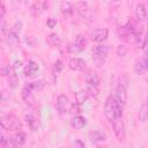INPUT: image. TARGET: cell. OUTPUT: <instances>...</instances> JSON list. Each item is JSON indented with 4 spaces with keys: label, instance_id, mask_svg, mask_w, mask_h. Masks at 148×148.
I'll return each mask as SVG.
<instances>
[{
    "label": "cell",
    "instance_id": "6da1fadb",
    "mask_svg": "<svg viewBox=\"0 0 148 148\" xmlns=\"http://www.w3.org/2000/svg\"><path fill=\"white\" fill-rule=\"evenodd\" d=\"M123 108H124V105L117 101V98L113 96V94L110 95L104 103V114H105L106 119L110 123H112L116 119L121 118L123 117Z\"/></svg>",
    "mask_w": 148,
    "mask_h": 148
},
{
    "label": "cell",
    "instance_id": "7a4b0ae2",
    "mask_svg": "<svg viewBox=\"0 0 148 148\" xmlns=\"http://www.w3.org/2000/svg\"><path fill=\"white\" fill-rule=\"evenodd\" d=\"M110 47L106 44H97L92 47L91 50V58H92V62L95 65V67L97 68H102L108 59V54H109Z\"/></svg>",
    "mask_w": 148,
    "mask_h": 148
},
{
    "label": "cell",
    "instance_id": "3957f363",
    "mask_svg": "<svg viewBox=\"0 0 148 148\" xmlns=\"http://www.w3.org/2000/svg\"><path fill=\"white\" fill-rule=\"evenodd\" d=\"M0 125L2 130L6 131H18L22 128V123L14 114H5L0 119Z\"/></svg>",
    "mask_w": 148,
    "mask_h": 148
},
{
    "label": "cell",
    "instance_id": "277c9868",
    "mask_svg": "<svg viewBox=\"0 0 148 148\" xmlns=\"http://www.w3.org/2000/svg\"><path fill=\"white\" fill-rule=\"evenodd\" d=\"M76 9L79 13V16L86 21V22H91L95 18V9L89 6L88 2H77Z\"/></svg>",
    "mask_w": 148,
    "mask_h": 148
},
{
    "label": "cell",
    "instance_id": "5b68a950",
    "mask_svg": "<svg viewBox=\"0 0 148 148\" xmlns=\"http://www.w3.org/2000/svg\"><path fill=\"white\" fill-rule=\"evenodd\" d=\"M87 45V39L83 35H77L76 38H75V42L73 44H69L68 46V51L71 53H77V52H81Z\"/></svg>",
    "mask_w": 148,
    "mask_h": 148
},
{
    "label": "cell",
    "instance_id": "8992f818",
    "mask_svg": "<svg viewBox=\"0 0 148 148\" xmlns=\"http://www.w3.org/2000/svg\"><path fill=\"white\" fill-rule=\"evenodd\" d=\"M112 127H113V132L117 139L120 142H123L125 140V125H124L123 118H118L114 121H112Z\"/></svg>",
    "mask_w": 148,
    "mask_h": 148
},
{
    "label": "cell",
    "instance_id": "52a82bcc",
    "mask_svg": "<svg viewBox=\"0 0 148 148\" xmlns=\"http://www.w3.org/2000/svg\"><path fill=\"white\" fill-rule=\"evenodd\" d=\"M109 36V29L108 28H97L92 30L91 32V40L96 43H103Z\"/></svg>",
    "mask_w": 148,
    "mask_h": 148
},
{
    "label": "cell",
    "instance_id": "ba28073f",
    "mask_svg": "<svg viewBox=\"0 0 148 148\" xmlns=\"http://www.w3.org/2000/svg\"><path fill=\"white\" fill-rule=\"evenodd\" d=\"M113 96L117 98V101L120 104H123V105L126 104V101H127V91H126V88L124 87V84H120L119 83L116 87V89L113 91Z\"/></svg>",
    "mask_w": 148,
    "mask_h": 148
},
{
    "label": "cell",
    "instance_id": "9c48e42d",
    "mask_svg": "<svg viewBox=\"0 0 148 148\" xmlns=\"http://www.w3.org/2000/svg\"><path fill=\"white\" fill-rule=\"evenodd\" d=\"M56 105H57V109H58L59 112H61V113L66 112L68 110V108H69L68 97L66 95H59L58 98H57V104Z\"/></svg>",
    "mask_w": 148,
    "mask_h": 148
},
{
    "label": "cell",
    "instance_id": "30bf717a",
    "mask_svg": "<svg viewBox=\"0 0 148 148\" xmlns=\"http://www.w3.org/2000/svg\"><path fill=\"white\" fill-rule=\"evenodd\" d=\"M84 80L87 82V84H91V86H97L99 84V76L98 74L92 71V69H89L87 71V73L84 74Z\"/></svg>",
    "mask_w": 148,
    "mask_h": 148
},
{
    "label": "cell",
    "instance_id": "8fae6325",
    "mask_svg": "<svg viewBox=\"0 0 148 148\" xmlns=\"http://www.w3.org/2000/svg\"><path fill=\"white\" fill-rule=\"evenodd\" d=\"M25 139H27V135H25V133H23V132H17V133H15L10 139H9V142L13 145V147H20V146H22L24 142H25Z\"/></svg>",
    "mask_w": 148,
    "mask_h": 148
},
{
    "label": "cell",
    "instance_id": "7c38bea8",
    "mask_svg": "<svg viewBox=\"0 0 148 148\" xmlns=\"http://www.w3.org/2000/svg\"><path fill=\"white\" fill-rule=\"evenodd\" d=\"M69 68L72 71H76V72H81L86 68V61L81 58H72L69 60Z\"/></svg>",
    "mask_w": 148,
    "mask_h": 148
},
{
    "label": "cell",
    "instance_id": "4fadbf2b",
    "mask_svg": "<svg viewBox=\"0 0 148 148\" xmlns=\"http://www.w3.org/2000/svg\"><path fill=\"white\" fill-rule=\"evenodd\" d=\"M25 121H27L29 128H30L32 132H35V131H37V130L39 128L40 123H39L38 117H36L35 114H32V113L27 114V116H25Z\"/></svg>",
    "mask_w": 148,
    "mask_h": 148
},
{
    "label": "cell",
    "instance_id": "5bb4252c",
    "mask_svg": "<svg viewBox=\"0 0 148 148\" xmlns=\"http://www.w3.org/2000/svg\"><path fill=\"white\" fill-rule=\"evenodd\" d=\"M47 8V2L46 1H35L31 7H30V10L34 15H39L42 14L45 9Z\"/></svg>",
    "mask_w": 148,
    "mask_h": 148
},
{
    "label": "cell",
    "instance_id": "9a60e30c",
    "mask_svg": "<svg viewBox=\"0 0 148 148\" xmlns=\"http://www.w3.org/2000/svg\"><path fill=\"white\" fill-rule=\"evenodd\" d=\"M69 124H71V126H72L73 128H75V130H81V128H83V127L87 125V120H86L84 117L77 114V116H74V117L71 119Z\"/></svg>",
    "mask_w": 148,
    "mask_h": 148
},
{
    "label": "cell",
    "instance_id": "2e32d148",
    "mask_svg": "<svg viewBox=\"0 0 148 148\" xmlns=\"http://www.w3.org/2000/svg\"><path fill=\"white\" fill-rule=\"evenodd\" d=\"M134 14H135V17L139 20V21H146L147 20V9H146V6L143 3H138L135 6V9H134Z\"/></svg>",
    "mask_w": 148,
    "mask_h": 148
},
{
    "label": "cell",
    "instance_id": "e0dca14e",
    "mask_svg": "<svg viewBox=\"0 0 148 148\" xmlns=\"http://www.w3.org/2000/svg\"><path fill=\"white\" fill-rule=\"evenodd\" d=\"M38 69H39L38 64L35 62L34 60H29L24 67V75L25 76H32L38 72Z\"/></svg>",
    "mask_w": 148,
    "mask_h": 148
},
{
    "label": "cell",
    "instance_id": "ac0fdd59",
    "mask_svg": "<svg viewBox=\"0 0 148 148\" xmlns=\"http://www.w3.org/2000/svg\"><path fill=\"white\" fill-rule=\"evenodd\" d=\"M134 69H135L136 74H139V75H143V74L148 71V58L145 57V58L140 59V60L136 62Z\"/></svg>",
    "mask_w": 148,
    "mask_h": 148
},
{
    "label": "cell",
    "instance_id": "d6986e66",
    "mask_svg": "<svg viewBox=\"0 0 148 148\" xmlns=\"http://www.w3.org/2000/svg\"><path fill=\"white\" fill-rule=\"evenodd\" d=\"M21 95H22L23 101H24L27 104H28V103H29V104H32V103H34V101H35V98H34V92L28 88V86H27V84L23 87Z\"/></svg>",
    "mask_w": 148,
    "mask_h": 148
},
{
    "label": "cell",
    "instance_id": "ffe728a7",
    "mask_svg": "<svg viewBox=\"0 0 148 148\" xmlns=\"http://www.w3.org/2000/svg\"><path fill=\"white\" fill-rule=\"evenodd\" d=\"M138 117H139V120L141 123H145L148 119V99H146L142 103V105L139 110V116Z\"/></svg>",
    "mask_w": 148,
    "mask_h": 148
},
{
    "label": "cell",
    "instance_id": "44dd1931",
    "mask_svg": "<svg viewBox=\"0 0 148 148\" xmlns=\"http://www.w3.org/2000/svg\"><path fill=\"white\" fill-rule=\"evenodd\" d=\"M89 138L92 142H99V141H104L106 139L105 134L102 132V131H98V130H95L92 132L89 133Z\"/></svg>",
    "mask_w": 148,
    "mask_h": 148
},
{
    "label": "cell",
    "instance_id": "7402d4cb",
    "mask_svg": "<svg viewBox=\"0 0 148 148\" xmlns=\"http://www.w3.org/2000/svg\"><path fill=\"white\" fill-rule=\"evenodd\" d=\"M88 97H89V95L87 94L86 90H79V91L75 94V101H76V104H77V105L83 104V103L88 99Z\"/></svg>",
    "mask_w": 148,
    "mask_h": 148
},
{
    "label": "cell",
    "instance_id": "603a6c76",
    "mask_svg": "<svg viewBox=\"0 0 148 148\" xmlns=\"http://www.w3.org/2000/svg\"><path fill=\"white\" fill-rule=\"evenodd\" d=\"M27 86H28V88H29L32 92H37V91H40V90L43 89V87H44V82L39 80V81L29 82V83H27Z\"/></svg>",
    "mask_w": 148,
    "mask_h": 148
},
{
    "label": "cell",
    "instance_id": "cb8c5ba5",
    "mask_svg": "<svg viewBox=\"0 0 148 148\" xmlns=\"http://www.w3.org/2000/svg\"><path fill=\"white\" fill-rule=\"evenodd\" d=\"M60 9H61V13L65 14V15H71V14L73 13V6H72V3L68 2V1L61 2Z\"/></svg>",
    "mask_w": 148,
    "mask_h": 148
},
{
    "label": "cell",
    "instance_id": "d4e9b609",
    "mask_svg": "<svg viewBox=\"0 0 148 148\" xmlns=\"http://www.w3.org/2000/svg\"><path fill=\"white\" fill-rule=\"evenodd\" d=\"M8 86H9L10 88H13V89H15V88L18 86V77H17V75L15 74L14 71H13V73L8 76Z\"/></svg>",
    "mask_w": 148,
    "mask_h": 148
},
{
    "label": "cell",
    "instance_id": "484cf974",
    "mask_svg": "<svg viewBox=\"0 0 148 148\" xmlns=\"http://www.w3.org/2000/svg\"><path fill=\"white\" fill-rule=\"evenodd\" d=\"M21 30H22V22L21 21H16L14 24H13V27L9 29V31L12 32V34H14L15 36H20V34H21Z\"/></svg>",
    "mask_w": 148,
    "mask_h": 148
},
{
    "label": "cell",
    "instance_id": "4316f807",
    "mask_svg": "<svg viewBox=\"0 0 148 148\" xmlns=\"http://www.w3.org/2000/svg\"><path fill=\"white\" fill-rule=\"evenodd\" d=\"M47 42H49V44L52 45V46H58L61 40H60V37H59L57 34H51V35H49V37H47Z\"/></svg>",
    "mask_w": 148,
    "mask_h": 148
},
{
    "label": "cell",
    "instance_id": "83f0119b",
    "mask_svg": "<svg viewBox=\"0 0 148 148\" xmlns=\"http://www.w3.org/2000/svg\"><path fill=\"white\" fill-rule=\"evenodd\" d=\"M84 90L87 91V94L89 96H92V97H96L98 95V92H99L97 86H91V84H87V88Z\"/></svg>",
    "mask_w": 148,
    "mask_h": 148
},
{
    "label": "cell",
    "instance_id": "f1b7e54d",
    "mask_svg": "<svg viewBox=\"0 0 148 148\" xmlns=\"http://www.w3.org/2000/svg\"><path fill=\"white\" fill-rule=\"evenodd\" d=\"M117 56H119V57H124L126 53H127V46H125L124 44H119L118 46H117Z\"/></svg>",
    "mask_w": 148,
    "mask_h": 148
},
{
    "label": "cell",
    "instance_id": "f546056e",
    "mask_svg": "<svg viewBox=\"0 0 148 148\" xmlns=\"http://www.w3.org/2000/svg\"><path fill=\"white\" fill-rule=\"evenodd\" d=\"M12 71H14L13 67L9 66V65H6V66L2 67V69H1V74H2L3 76H9V75L12 74Z\"/></svg>",
    "mask_w": 148,
    "mask_h": 148
},
{
    "label": "cell",
    "instance_id": "4dcf8cb0",
    "mask_svg": "<svg viewBox=\"0 0 148 148\" xmlns=\"http://www.w3.org/2000/svg\"><path fill=\"white\" fill-rule=\"evenodd\" d=\"M61 69H62V61L61 60H57L54 62V72L56 73H59Z\"/></svg>",
    "mask_w": 148,
    "mask_h": 148
},
{
    "label": "cell",
    "instance_id": "1f68e13d",
    "mask_svg": "<svg viewBox=\"0 0 148 148\" xmlns=\"http://www.w3.org/2000/svg\"><path fill=\"white\" fill-rule=\"evenodd\" d=\"M56 20L54 18H52V17H49L47 18V21H46V24H47V27L49 28H54L56 27Z\"/></svg>",
    "mask_w": 148,
    "mask_h": 148
},
{
    "label": "cell",
    "instance_id": "d6a6232c",
    "mask_svg": "<svg viewBox=\"0 0 148 148\" xmlns=\"http://www.w3.org/2000/svg\"><path fill=\"white\" fill-rule=\"evenodd\" d=\"M5 13H6L5 5H3V2H0V18H1V20L5 17Z\"/></svg>",
    "mask_w": 148,
    "mask_h": 148
},
{
    "label": "cell",
    "instance_id": "836d02e7",
    "mask_svg": "<svg viewBox=\"0 0 148 148\" xmlns=\"http://www.w3.org/2000/svg\"><path fill=\"white\" fill-rule=\"evenodd\" d=\"M69 110H71V111H69L71 113H74V112H75V113H79V112H80V109H79V105H77V104L72 105V106L69 108Z\"/></svg>",
    "mask_w": 148,
    "mask_h": 148
},
{
    "label": "cell",
    "instance_id": "e575fe53",
    "mask_svg": "<svg viewBox=\"0 0 148 148\" xmlns=\"http://www.w3.org/2000/svg\"><path fill=\"white\" fill-rule=\"evenodd\" d=\"M21 65H22V61H18V60H16V61L14 62V65H13V69H14V72H15V73H16L17 68H20V67H21Z\"/></svg>",
    "mask_w": 148,
    "mask_h": 148
}]
</instances>
